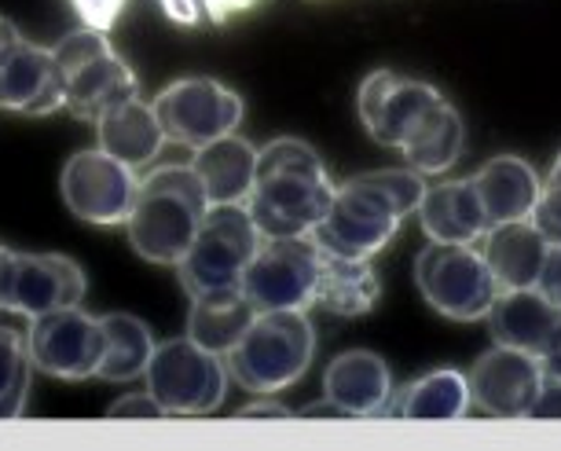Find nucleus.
Segmentation results:
<instances>
[{
  "label": "nucleus",
  "instance_id": "1",
  "mask_svg": "<svg viewBox=\"0 0 561 451\" xmlns=\"http://www.w3.org/2000/svg\"><path fill=\"white\" fill-rule=\"evenodd\" d=\"M426 176L408 170H375L337 184L323 220L316 224V246L331 257L370 261L393 243L426 195Z\"/></svg>",
  "mask_w": 561,
  "mask_h": 451
},
{
  "label": "nucleus",
  "instance_id": "2",
  "mask_svg": "<svg viewBox=\"0 0 561 451\" xmlns=\"http://www.w3.org/2000/svg\"><path fill=\"white\" fill-rule=\"evenodd\" d=\"M337 192L312 143L283 136L257 147V173L247 195V213L264 239L312 235Z\"/></svg>",
  "mask_w": 561,
  "mask_h": 451
},
{
  "label": "nucleus",
  "instance_id": "3",
  "mask_svg": "<svg viewBox=\"0 0 561 451\" xmlns=\"http://www.w3.org/2000/svg\"><path fill=\"white\" fill-rule=\"evenodd\" d=\"M209 209V195L195 165H162L140 181L133 213L125 220L133 250L147 265H173L195 243V232Z\"/></svg>",
  "mask_w": 561,
  "mask_h": 451
},
{
  "label": "nucleus",
  "instance_id": "4",
  "mask_svg": "<svg viewBox=\"0 0 561 451\" xmlns=\"http://www.w3.org/2000/svg\"><path fill=\"white\" fill-rule=\"evenodd\" d=\"M316 356V327L309 309L257 312L239 345L225 356L231 382L247 393L275 396L305 379Z\"/></svg>",
  "mask_w": 561,
  "mask_h": 451
},
{
  "label": "nucleus",
  "instance_id": "5",
  "mask_svg": "<svg viewBox=\"0 0 561 451\" xmlns=\"http://www.w3.org/2000/svg\"><path fill=\"white\" fill-rule=\"evenodd\" d=\"M56 59L67 78V107L78 122H100V114H107L118 103L140 96V81L136 70L118 56V48L111 45L103 30H73L59 41Z\"/></svg>",
  "mask_w": 561,
  "mask_h": 451
},
{
  "label": "nucleus",
  "instance_id": "6",
  "mask_svg": "<svg viewBox=\"0 0 561 451\" xmlns=\"http://www.w3.org/2000/svg\"><path fill=\"white\" fill-rule=\"evenodd\" d=\"M261 243L264 235L257 232V224H253V217L242 203L209 206L195 232V243L176 261L180 287L187 290V298H198V293L220 287H239L242 271H247Z\"/></svg>",
  "mask_w": 561,
  "mask_h": 451
},
{
  "label": "nucleus",
  "instance_id": "7",
  "mask_svg": "<svg viewBox=\"0 0 561 451\" xmlns=\"http://www.w3.org/2000/svg\"><path fill=\"white\" fill-rule=\"evenodd\" d=\"M415 287L433 312L455 323L484 320L500 293L478 243H433V239L415 257Z\"/></svg>",
  "mask_w": 561,
  "mask_h": 451
},
{
  "label": "nucleus",
  "instance_id": "8",
  "mask_svg": "<svg viewBox=\"0 0 561 451\" xmlns=\"http://www.w3.org/2000/svg\"><path fill=\"white\" fill-rule=\"evenodd\" d=\"M147 393L165 407V415H214L228 396V363L225 356L203 349L198 342L169 338L154 345L147 363Z\"/></svg>",
  "mask_w": 561,
  "mask_h": 451
},
{
  "label": "nucleus",
  "instance_id": "9",
  "mask_svg": "<svg viewBox=\"0 0 561 451\" xmlns=\"http://www.w3.org/2000/svg\"><path fill=\"white\" fill-rule=\"evenodd\" d=\"M151 107L162 122L165 140L187 147V151L231 136L247 118V103L239 92L217 78H203V73L169 81L151 100Z\"/></svg>",
  "mask_w": 561,
  "mask_h": 451
},
{
  "label": "nucleus",
  "instance_id": "10",
  "mask_svg": "<svg viewBox=\"0 0 561 451\" xmlns=\"http://www.w3.org/2000/svg\"><path fill=\"white\" fill-rule=\"evenodd\" d=\"M320 246L312 235L264 239L257 254L242 271V293L257 312L309 309L316 305V279H320Z\"/></svg>",
  "mask_w": 561,
  "mask_h": 451
},
{
  "label": "nucleus",
  "instance_id": "11",
  "mask_svg": "<svg viewBox=\"0 0 561 451\" xmlns=\"http://www.w3.org/2000/svg\"><path fill=\"white\" fill-rule=\"evenodd\" d=\"M67 107V78L51 48H41L0 15V111L48 118Z\"/></svg>",
  "mask_w": 561,
  "mask_h": 451
},
{
  "label": "nucleus",
  "instance_id": "12",
  "mask_svg": "<svg viewBox=\"0 0 561 451\" xmlns=\"http://www.w3.org/2000/svg\"><path fill=\"white\" fill-rule=\"evenodd\" d=\"M26 345L37 371L59 382H84L100 379L103 356H107V331H103L100 316L70 305L30 320Z\"/></svg>",
  "mask_w": 561,
  "mask_h": 451
},
{
  "label": "nucleus",
  "instance_id": "13",
  "mask_svg": "<svg viewBox=\"0 0 561 451\" xmlns=\"http://www.w3.org/2000/svg\"><path fill=\"white\" fill-rule=\"evenodd\" d=\"M89 279L84 268L67 254H26L8 250L0 257V309L34 320L45 312L81 305Z\"/></svg>",
  "mask_w": 561,
  "mask_h": 451
},
{
  "label": "nucleus",
  "instance_id": "14",
  "mask_svg": "<svg viewBox=\"0 0 561 451\" xmlns=\"http://www.w3.org/2000/svg\"><path fill=\"white\" fill-rule=\"evenodd\" d=\"M62 203L84 224H125L133 213L136 192H140V176L133 165L114 159L103 147L70 154L59 173Z\"/></svg>",
  "mask_w": 561,
  "mask_h": 451
},
{
  "label": "nucleus",
  "instance_id": "15",
  "mask_svg": "<svg viewBox=\"0 0 561 451\" xmlns=\"http://www.w3.org/2000/svg\"><path fill=\"white\" fill-rule=\"evenodd\" d=\"M437 103H444V96L430 81L408 78V73L397 70H370L356 92V111L367 136L378 147H393V151H400V143L408 140L411 129Z\"/></svg>",
  "mask_w": 561,
  "mask_h": 451
},
{
  "label": "nucleus",
  "instance_id": "16",
  "mask_svg": "<svg viewBox=\"0 0 561 451\" xmlns=\"http://www.w3.org/2000/svg\"><path fill=\"white\" fill-rule=\"evenodd\" d=\"M543 379L547 371L539 356L506 349V345H492L489 352H481L466 374L473 407L492 418H528Z\"/></svg>",
  "mask_w": 561,
  "mask_h": 451
},
{
  "label": "nucleus",
  "instance_id": "17",
  "mask_svg": "<svg viewBox=\"0 0 561 451\" xmlns=\"http://www.w3.org/2000/svg\"><path fill=\"white\" fill-rule=\"evenodd\" d=\"M489 334L495 345L522 349L528 356H543L554 349L561 334V309L536 287L500 290L489 309Z\"/></svg>",
  "mask_w": 561,
  "mask_h": 451
},
{
  "label": "nucleus",
  "instance_id": "18",
  "mask_svg": "<svg viewBox=\"0 0 561 451\" xmlns=\"http://www.w3.org/2000/svg\"><path fill=\"white\" fill-rule=\"evenodd\" d=\"M323 396L342 404L353 418H382L393 396V371L378 352L348 349L323 371Z\"/></svg>",
  "mask_w": 561,
  "mask_h": 451
},
{
  "label": "nucleus",
  "instance_id": "19",
  "mask_svg": "<svg viewBox=\"0 0 561 451\" xmlns=\"http://www.w3.org/2000/svg\"><path fill=\"white\" fill-rule=\"evenodd\" d=\"M419 220L433 243H481V235L489 232V217L481 209L473 176L426 187L419 203Z\"/></svg>",
  "mask_w": 561,
  "mask_h": 451
},
{
  "label": "nucleus",
  "instance_id": "20",
  "mask_svg": "<svg viewBox=\"0 0 561 451\" xmlns=\"http://www.w3.org/2000/svg\"><path fill=\"white\" fill-rule=\"evenodd\" d=\"M473 187H478L481 209L492 224H511V220H528L543 192L539 173L517 154H495L473 173Z\"/></svg>",
  "mask_w": 561,
  "mask_h": 451
},
{
  "label": "nucleus",
  "instance_id": "21",
  "mask_svg": "<svg viewBox=\"0 0 561 451\" xmlns=\"http://www.w3.org/2000/svg\"><path fill=\"white\" fill-rule=\"evenodd\" d=\"M473 407L470 382L455 367L426 371L408 385H400L389 396L382 418H400V423H455Z\"/></svg>",
  "mask_w": 561,
  "mask_h": 451
},
{
  "label": "nucleus",
  "instance_id": "22",
  "mask_svg": "<svg viewBox=\"0 0 561 451\" xmlns=\"http://www.w3.org/2000/svg\"><path fill=\"white\" fill-rule=\"evenodd\" d=\"M481 257L489 261L495 287L517 290V287H536L539 268L547 257V239L536 232L533 220H511V224H492L481 235Z\"/></svg>",
  "mask_w": 561,
  "mask_h": 451
},
{
  "label": "nucleus",
  "instance_id": "23",
  "mask_svg": "<svg viewBox=\"0 0 561 451\" xmlns=\"http://www.w3.org/2000/svg\"><path fill=\"white\" fill-rule=\"evenodd\" d=\"M96 140L103 151L114 154V159H122L125 165H133V170L151 165L158 154H162V147L169 143L154 107L144 103L140 96L125 100L118 107H111L107 114H100Z\"/></svg>",
  "mask_w": 561,
  "mask_h": 451
},
{
  "label": "nucleus",
  "instance_id": "24",
  "mask_svg": "<svg viewBox=\"0 0 561 451\" xmlns=\"http://www.w3.org/2000/svg\"><path fill=\"white\" fill-rule=\"evenodd\" d=\"M192 165L206 187L209 206L247 203V195L253 192V173H257V147L242 140L239 132H231L198 147Z\"/></svg>",
  "mask_w": 561,
  "mask_h": 451
},
{
  "label": "nucleus",
  "instance_id": "25",
  "mask_svg": "<svg viewBox=\"0 0 561 451\" xmlns=\"http://www.w3.org/2000/svg\"><path fill=\"white\" fill-rule=\"evenodd\" d=\"M257 316L242 287H220L209 293L192 298V312H187V338L198 342L203 349L228 356L247 334V327Z\"/></svg>",
  "mask_w": 561,
  "mask_h": 451
},
{
  "label": "nucleus",
  "instance_id": "26",
  "mask_svg": "<svg viewBox=\"0 0 561 451\" xmlns=\"http://www.w3.org/2000/svg\"><path fill=\"white\" fill-rule=\"evenodd\" d=\"M323 254V250H320ZM382 301V279L370 268V261H345V257H320V279H316V305L331 309L334 316L356 320L375 312Z\"/></svg>",
  "mask_w": 561,
  "mask_h": 451
},
{
  "label": "nucleus",
  "instance_id": "27",
  "mask_svg": "<svg viewBox=\"0 0 561 451\" xmlns=\"http://www.w3.org/2000/svg\"><path fill=\"white\" fill-rule=\"evenodd\" d=\"M462 154V118L448 100L437 103L426 118H422L404 143H400V159L422 176L448 173Z\"/></svg>",
  "mask_w": 561,
  "mask_h": 451
},
{
  "label": "nucleus",
  "instance_id": "28",
  "mask_svg": "<svg viewBox=\"0 0 561 451\" xmlns=\"http://www.w3.org/2000/svg\"><path fill=\"white\" fill-rule=\"evenodd\" d=\"M103 320V331H107V356H103L100 379L125 385L136 382L147 374V363L154 356V334L144 320L129 316V312H107Z\"/></svg>",
  "mask_w": 561,
  "mask_h": 451
},
{
  "label": "nucleus",
  "instance_id": "29",
  "mask_svg": "<svg viewBox=\"0 0 561 451\" xmlns=\"http://www.w3.org/2000/svg\"><path fill=\"white\" fill-rule=\"evenodd\" d=\"M34 356H30L26 334L0 327V423L26 412V396L34 385Z\"/></svg>",
  "mask_w": 561,
  "mask_h": 451
},
{
  "label": "nucleus",
  "instance_id": "30",
  "mask_svg": "<svg viewBox=\"0 0 561 451\" xmlns=\"http://www.w3.org/2000/svg\"><path fill=\"white\" fill-rule=\"evenodd\" d=\"M261 0H158L162 15L176 26H225L231 19L253 12Z\"/></svg>",
  "mask_w": 561,
  "mask_h": 451
},
{
  "label": "nucleus",
  "instance_id": "31",
  "mask_svg": "<svg viewBox=\"0 0 561 451\" xmlns=\"http://www.w3.org/2000/svg\"><path fill=\"white\" fill-rule=\"evenodd\" d=\"M536 224V232L547 239V246H561V187H547L539 192V203L528 217Z\"/></svg>",
  "mask_w": 561,
  "mask_h": 451
},
{
  "label": "nucleus",
  "instance_id": "32",
  "mask_svg": "<svg viewBox=\"0 0 561 451\" xmlns=\"http://www.w3.org/2000/svg\"><path fill=\"white\" fill-rule=\"evenodd\" d=\"M70 4L89 30H103V34H111V30L118 26V19H122L129 0H70Z\"/></svg>",
  "mask_w": 561,
  "mask_h": 451
},
{
  "label": "nucleus",
  "instance_id": "33",
  "mask_svg": "<svg viewBox=\"0 0 561 451\" xmlns=\"http://www.w3.org/2000/svg\"><path fill=\"white\" fill-rule=\"evenodd\" d=\"M111 418H165V407L151 393H129L107 407Z\"/></svg>",
  "mask_w": 561,
  "mask_h": 451
},
{
  "label": "nucleus",
  "instance_id": "34",
  "mask_svg": "<svg viewBox=\"0 0 561 451\" xmlns=\"http://www.w3.org/2000/svg\"><path fill=\"white\" fill-rule=\"evenodd\" d=\"M528 418H533V423H554V418H561V379H550L547 374Z\"/></svg>",
  "mask_w": 561,
  "mask_h": 451
},
{
  "label": "nucleus",
  "instance_id": "35",
  "mask_svg": "<svg viewBox=\"0 0 561 451\" xmlns=\"http://www.w3.org/2000/svg\"><path fill=\"white\" fill-rule=\"evenodd\" d=\"M536 290L547 293V298L561 309V246H547V257H543V268H539Z\"/></svg>",
  "mask_w": 561,
  "mask_h": 451
},
{
  "label": "nucleus",
  "instance_id": "36",
  "mask_svg": "<svg viewBox=\"0 0 561 451\" xmlns=\"http://www.w3.org/2000/svg\"><path fill=\"white\" fill-rule=\"evenodd\" d=\"M294 412L283 401H275V396H257V401H250L247 407H239L236 418H290Z\"/></svg>",
  "mask_w": 561,
  "mask_h": 451
},
{
  "label": "nucleus",
  "instance_id": "37",
  "mask_svg": "<svg viewBox=\"0 0 561 451\" xmlns=\"http://www.w3.org/2000/svg\"><path fill=\"white\" fill-rule=\"evenodd\" d=\"M294 415H298V418H353L342 404H334L331 396H323V401L301 407V412H294Z\"/></svg>",
  "mask_w": 561,
  "mask_h": 451
},
{
  "label": "nucleus",
  "instance_id": "38",
  "mask_svg": "<svg viewBox=\"0 0 561 451\" xmlns=\"http://www.w3.org/2000/svg\"><path fill=\"white\" fill-rule=\"evenodd\" d=\"M543 371L550 374V379H561V334H558L554 349L543 356Z\"/></svg>",
  "mask_w": 561,
  "mask_h": 451
},
{
  "label": "nucleus",
  "instance_id": "39",
  "mask_svg": "<svg viewBox=\"0 0 561 451\" xmlns=\"http://www.w3.org/2000/svg\"><path fill=\"white\" fill-rule=\"evenodd\" d=\"M547 187H561V151H558V159H554V165H550V173H547Z\"/></svg>",
  "mask_w": 561,
  "mask_h": 451
},
{
  "label": "nucleus",
  "instance_id": "40",
  "mask_svg": "<svg viewBox=\"0 0 561 451\" xmlns=\"http://www.w3.org/2000/svg\"><path fill=\"white\" fill-rule=\"evenodd\" d=\"M0 257H4V246H0Z\"/></svg>",
  "mask_w": 561,
  "mask_h": 451
}]
</instances>
